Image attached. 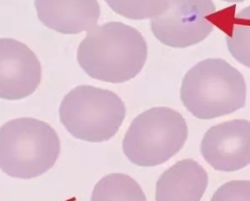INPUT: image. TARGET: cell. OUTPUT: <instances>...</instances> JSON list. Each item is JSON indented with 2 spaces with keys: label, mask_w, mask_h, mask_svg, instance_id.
Here are the masks:
<instances>
[{
  "label": "cell",
  "mask_w": 250,
  "mask_h": 201,
  "mask_svg": "<svg viewBox=\"0 0 250 201\" xmlns=\"http://www.w3.org/2000/svg\"><path fill=\"white\" fill-rule=\"evenodd\" d=\"M147 56V42L137 29L111 21L87 33L78 48L77 59L92 79L122 83L142 71Z\"/></svg>",
  "instance_id": "obj_1"
},
{
  "label": "cell",
  "mask_w": 250,
  "mask_h": 201,
  "mask_svg": "<svg viewBox=\"0 0 250 201\" xmlns=\"http://www.w3.org/2000/svg\"><path fill=\"white\" fill-rule=\"evenodd\" d=\"M247 86L241 73L224 59L200 61L185 75L180 98L195 118L224 117L246 105Z\"/></svg>",
  "instance_id": "obj_2"
},
{
  "label": "cell",
  "mask_w": 250,
  "mask_h": 201,
  "mask_svg": "<svg viewBox=\"0 0 250 201\" xmlns=\"http://www.w3.org/2000/svg\"><path fill=\"white\" fill-rule=\"evenodd\" d=\"M60 141L52 126L35 118L10 120L0 127V169L8 176L32 179L59 159Z\"/></svg>",
  "instance_id": "obj_3"
},
{
  "label": "cell",
  "mask_w": 250,
  "mask_h": 201,
  "mask_svg": "<svg viewBox=\"0 0 250 201\" xmlns=\"http://www.w3.org/2000/svg\"><path fill=\"white\" fill-rule=\"evenodd\" d=\"M125 117V103L117 94L89 85L71 90L59 107L60 121L67 131L89 142L112 139Z\"/></svg>",
  "instance_id": "obj_4"
},
{
  "label": "cell",
  "mask_w": 250,
  "mask_h": 201,
  "mask_svg": "<svg viewBox=\"0 0 250 201\" xmlns=\"http://www.w3.org/2000/svg\"><path fill=\"white\" fill-rule=\"evenodd\" d=\"M188 134L181 114L169 107H153L134 119L123 140V151L138 166H157L183 148Z\"/></svg>",
  "instance_id": "obj_5"
},
{
  "label": "cell",
  "mask_w": 250,
  "mask_h": 201,
  "mask_svg": "<svg viewBox=\"0 0 250 201\" xmlns=\"http://www.w3.org/2000/svg\"><path fill=\"white\" fill-rule=\"evenodd\" d=\"M215 10V5L208 0L169 1L167 10L151 19V31L167 46L188 47L212 32Z\"/></svg>",
  "instance_id": "obj_6"
},
{
  "label": "cell",
  "mask_w": 250,
  "mask_h": 201,
  "mask_svg": "<svg viewBox=\"0 0 250 201\" xmlns=\"http://www.w3.org/2000/svg\"><path fill=\"white\" fill-rule=\"evenodd\" d=\"M201 154L217 171L235 172L250 163V121L235 119L211 126L201 141Z\"/></svg>",
  "instance_id": "obj_7"
},
{
  "label": "cell",
  "mask_w": 250,
  "mask_h": 201,
  "mask_svg": "<svg viewBox=\"0 0 250 201\" xmlns=\"http://www.w3.org/2000/svg\"><path fill=\"white\" fill-rule=\"evenodd\" d=\"M42 78L36 55L14 39H0V98L21 100L33 94Z\"/></svg>",
  "instance_id": "obj_8"
},
{
  "label": "cell",
  "mask_w": 250,
  "mask_h": 201,
  "mask_svg": "<svg viewBox=\"0 0 250 201\" xmlns=\"http://www.w3.org/2000/svg\"><path fill=\"white\" fill-rule=\"evenodd\" d=\"M39 20L61 34L90 32L97 25L100 6L97 1H35Z\"/></svg>",
  "instance_id": "obj_9"
},
{
  "label": "cell",
  "mask_w": 250,
  "mask_h": 201,
  "mask_svg": "<svg viewBox=\"0 0 250 201\" xmlns=\"http://www.w3.org/2000/svg\"><path fill=\"white\" fill-rule=\"evenodd\" d=\"M208 175L196 161L182 160L167 169L156 184V201H200Z\"/></svg>",
  "instance_id": "obj_10"
},
{
  "label": "cell",
  "mask_w": 250,
  "mask_h": 201,
  "mask_svg": "<svg viewBox=\"0 0 250 201\" xmlns=\"http://www.w3.org/2000/svg\"><path fill=\"white\" fill-rule=\"evenodd\" d=\"M91 201H147L141 185L124 174L104 176L94 186Z\"/></svg>",
  "instance_id": "obj_11"
},
{
  "label": "cell",
  "mask_w": 250,
  "mask_h": 201,
  "mask_svg": "<svg viewBox=\"0 0 250 201\" xmlns=\"http://www.w3.org/2000/svg\"><path fill=\"white\" fill-rule=\"evenodd\" d=\"M226 42L233 58L250 67V6L233 18L231 29L226 34Z\"/></svg>",
  "instance_id": "obj_12"
},
{
  "label": "cell",
  "mask_w": 250,
  "mask_h": 201,
  "mask_svg": "<svg viewBox=\"0 0 250 201\" xmlns=\"http://www.w3.org/2000/svg\"><path fill=\"white\" fill-rule=\"evenodd\" d=\"M107 3L115 12L132 20L157 17L169 6V1H107Z\"/></svg>",
  "instance_id": "obj_13"
},
{
  "label": "cell",
  "mask_w": 250,
  "mask_h": 201,
  "mask_svg": "<svg viewBox=\"0 0 250 201\" xmlns=\"http://www.w3.org/2000/svg\"><path fill=\"white\" fill-rule=\"evenodd\" d=\"M210 201H250V181L234 180L217 189Z\"/></svg>",
  "instance_id": "obj_14"
}]
</instances>
